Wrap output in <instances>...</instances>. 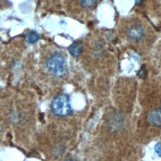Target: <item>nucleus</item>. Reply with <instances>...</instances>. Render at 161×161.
Returning <instances> with one entry per match:
<instances>
[{
	"label": "nucleus",
	"mask_w": 161,
	"mask_h": 161,
	"mask_svg": "<svg viewBox=\"0 0 161 161\" xmlns=\"http://www.w3.org/2000/svg\"><path fill=\"white\" fill-rule=\"evenodd\" d=\"M51 109L54 114L58 116H66L72 113L69 97L66 94L56 96L51 103Z\"/></svg>",
	"instance_id": "1"
},
{
	"label": "nucleus",
	"mask_w": 161,
	"mask_h": 161,
	"mask_svg": "<svg viewBox=\"0 0 161 161\" xmlns=\"http://www.w3.org/2000/svg\"><path fill=\"white\" fill-rule=\"evenodd\" d=\"M46 65L52 74L58 76L62 75L65 71V58L60 53H55L48 58Z\"/></svg>",
	"instance_id": "2"
},
{
	"label": "nucleus",
	"mask_w": 161,
	"mask_h": 161,
	"mask_svg": "<svg viewBox=\"0 0 161 161\" xmlns=\"http://www.w3.org/2000/svg\"><path fill=\"white\" fill-rule=\"evenodd\" d=\"M126 34L130 40L140 42L145 36V28L141 23H133L127 27Z\"/></svg>",
	"instance_id": "3"
},
{
	"label": "nucleus",
	"mask_w": 161,
	"mask_h": 161,
	"mask_svg": "<svg viewBox=\"0 0 161 161\" xmlns=\"http://www.w3.org/2000/svg\"><path fill=\"white\" fill-rule=\"evenodd\" d=\"M148 121L153 126H161V108H157L152 111L148 116Z\"/></svg>",
	"instance_id": "4"
},
{
	"label": "nucleus",
	"mask_w": 161,
	"mask_h": 161,
	"mask_svg": "<svg viewBox=\"0 0 161 161\" xmlns=\"http://www.w3.org/2000/svg\"><path fill=\"white\" fill-rule=\"evenodd\" d=\"M68 49L69 52L73 57H77L79 55H80L82 52V45L79 42H74L69 47Z\"/></svg>",
	"instance_id": "5"
},
{
	"label": "nucleus",
	"mask_w": 161,
	"mask_h": 161,
	"mask_svg": "<svg viewBox=\"0 0 161 161\" xmlns=\"http://www.w3.org/2000/svg\"><path fill=\"white\" fill-rule=\"evenodd\" d=\"M39 38L38 35L35 31H30L26 34L25 39L26 42L29 43H35Z\"/></svg>",
	"instance_id": "6"
},
{
	"label": "nucleus",
	"mask_w": 161,
	"mask_h": 161,
	"mask_svg": "<svg viewBox=\"0 0 161 161\" xmlns=\"http://www.w3.org/2000/svg\"><path fill=\"white\" fill-rule=\"evenodd\" d=\"M97 0H80V3L81 5L86 8H89L92 7Z\"/></svg>",
	"instance_id": "7"
},
{
	"label": "nucleus",
	"mask_w": 161,
	"mask_h": 161,
	"mask_svg": "<svg viewBox=\"0 0 161 161\" xmlns=\"http://www.w3.org/2000/svg\"><path fill=\"white\" fill-rule=\"evenodd\" d=\"M155 149L156 152L158 153V155L161 156V144L160 143H157L155 145Z\"/></svg>",
	"instance_id": "8"
},
{
	"label": "nucleus",
	"mask_w": 161,
	"mask_h": 161,
	"mask_svg": "<svg viewBox=\"0 0 161 161\" xmlns=\"http://www.w3.org/2000/svg\"><path fill=\"white\" fill-rule=\"evenodd\" d=\"M143 1H144V0H135V3H136V4H141Z\"/></svg>",
	"instance_id": "9"
}]
</instances>
